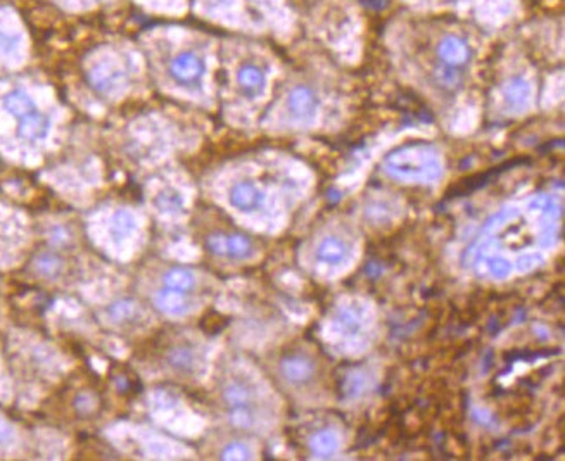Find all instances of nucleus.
<instances>
[{
  "label": "nucleus",
  "mask_w": 565,
  "mask_h": 461,
  "mask_svg": "<svg viewBox=\"0 0 565 461\" xmlns=\"http://www.w3.org/2000/svg\"><path fill=\"white\" fill-rule=\"evenodd\" d=\"M251 451L244 444H230L223 449L222 460H249Z\"/></svg>",
  "instance_id": "nucleus-24"
},
{
  "label": "nucleus",
  "mask_w": 565,
  "mask_h": 461,
  "mask_svg": "<svg viewBox=\"0 0 565 461\" xmlns=\"http://www.w3.org/2000/svg\"><path fill=\"white\" fill-rule=\"evenodd\" d=\"M223 399L232 410L247 406V403L251 401V390L242 382H230L223 390Z\"/></svg>",
  "instance_id": "nucleus-16"
},
{
  "label": "nucleus",
  "mask_w": 565,
  "mask_h": 461,
  "mask_svg": "<svg viewBox=\"0 0 565 461\" xmlns=\"http://www.w3.org/2000/svg\"><path fill=\"white\" fill-rule=\"evenodd\" d=\"M505 102L512 109H522L531 99V87L524 78H514L508 82V85L503 90Z\"/></svg>",
  "instance_id": "nucleus-9"
},
{
  "label": "nucleus",
  "mask_w": 565,
  "mask_h": 461,
  "mask_svg": "<svg viewBox=\"0 0 565 461\" xmlns=\"http://www.w3.org/2000/svg\"><path fill=\"white\" fill-rule=\"evenodd\" d=\"M111 235L114 239H125L135 230V218L128 211H116L111 218Z\"/></svg>",
  "instance_id": "nucleus-17"
},
{
  "label": "nucleus",
  "mask_w": 565,
  "mask_h": 461,
  "mask_svg": "<svg viewBox=\"0 0 565 461\" xmlns=\"http://www.w3.org/2000/svg\"><path fill=\"white\" fill-rule=\"evenodd\" d=\"M120 76H121V73L116 71L114 68H109V66H106V64H100V66H97L92 73H90V82L93 83L96 89L102 90V92H107V90H111L116 87Z\"/></svg>",
  "instance_id": "nucleus-15"
},
{
  "label": "nucleus",
  "mask_w": 565,
  "mask_h": 461,
  "mask_svg": "<svg viewBox=\"0 0 565 461\" xmlns=\"http://www.w3.org/2000/svg\"><path fill=\"white\" fill-rule=\"evenodd\" d=\"M165 285L173 291L187 292L194 289L195 277L190 270L187 268H172L168 273L165 275Z\"/></svg>",
  "instance_id": "nucleus-14"
},
{
  "label": "nucleus",
  "mask_w": 565,
  "mask_h": 461,
  "mask_svg": "<svg viewBox=\"0 0 565 461\" xmlns=\"http://www.w3.org/2000/svg\"><path fill=\"white\" fill-rule=\"evenodd\" d=\"M206 246L211 253L218 254V256H226V235L225 233H213L206 240Z\"/></svg>",
  "instance_id": "nucleus-23"
},
{
  "label": "nucleus",
  "mask_w": 565,
  "mask_h": 461,
  "mask_svg": "<svg viewBox=\"0 0 565 461\" xmlns=\"http://www.w3.org/2000/svg\"><path fill=\"white\" fill-rule=\"evenodd\" d=\"M204 73V64L201 57H197L192 52H183L179 57H175L170 64V75L173 76L177 83L180 85H192L201 80Z\"/></svg>",
  "instance_id": "nucleus-3"
},
{
  "label": "nucleus",
  "mask_w": 565,
  "mask_h": 461,
  "mask_svg": "<svg viewBox=\"0 0 565 461\" xmlns=\"http://www.w3.org/2000/svg\"><path fill=\"white\" fill-rule=\"evenodd\" d=\"M16 47H17L16 35L0 31V52H2V54H10V52H14V48Z\"/></svg>",
  "instance_id": "nucleus-26"
},
{
  "label": "nucleus",
  "mask_w": 565,
  "mask_h": 461,
  "mask_svg": "<svg viewBox=\"0 0 565 461\" xmlns=\"http://www.w3.org/2000/svg\"><path fill=\"white\" fill-rule=\"evenodd\" d=\"M156 306L166 314H183L187 311V299L186 292L173 291V289H165L159 291L154 298Z\"/></svg>",
  "instance_id": "nucleus-8"
},
{
  "label": "nucleus",
  "mask_w": 565,
  "mask_h": 461,
  "mask_svg": "<svg viewBox=\"0 0 565 461\" xmlns=\"http://www.w3.org/2000/svg\"><path fill=\"white\" fill-rule=\"evenodd\" d=\"M346 253L348 247L343 240L337 239V237H327L325 240H322L319 249H316V260L322 261V263L336 264L344 260Z\"/></svg>",
  "instance_id": "nucleus-11"
},
{
  "label": "nucleus",
  "mask_w": 565,
  "mask_h": 461,
  "mask_svg": "<svg viewBox=\"0 0 565 461\" xmlns=\"http://www.w3.org/2000/svg\"><path fill=\"white\" fill-rule=\"evenodd\" d=\"M486 268L494 278H507L512 273V264L501 257H490L486 261Z\"/></svg>",
  "instance_id": "nucleus-22"
},
{
  "label": "nucleus",
  "mask_w": 565,
  "mask_h": 461,
  "mask_svg": "<svg viewBox=\"0 0 565 461\" xmlns=\"http://www.w3.org/2000/svg\"><path fill=\"white\" fill-rule=\"evenodd\" d=\"M339 321H341V325H343L344 330L350 332V334H357L361 327L360 311L355 309V307H351V306L343 307L339 313Z\"/></svg>",
  "instance_id": "nucleus-20"
},
{
  "label": "nucleus",
  "mask_w": 565,
  "mask_h": 461,
  "mask_svg": "<svg viewBox=\"0 0 565 461\" xmlns=\"http://www.w3.org/2000/svg\"><path fill=\"white\" fill-rule=\"evenodd\" d=\"M384 168L393 178L411 183H431L442 173L438 152L427 144L410 145L393 152L387 156Z\"/></svg>",
  "instance_id": "nucleus-1"
},
{
  "label": "nucleus",
  "mask_w": 565,
  "mask_h": 461,
  "mask_svg": "<svg viewBox=\"0 0 565 461\" xmlns=\"http://www.w3.org/2000/svg\"><path fill=\"white\" fill-rule=\"evenodd\" d=\"M287 106L292 116L298 118V120H308L316 109V97L306 87H298L289 93Z\"/></svg>",
  "instance_id": "nucleus-5"
},
{
  "label": "nucleus",
  "mask_w": 565,
  "mask_h": 461,
  "mask_svg": "<svg viewBox=\"0 0 565 461\" xmlns=\"http://www.w3.org/2000/svg\"><path fill=\"white\" fill-rule=\"evenodd\" d=\"M237 80H239L240 89H242L247 96H258L264 87V73L261 71L258 66L253 64L242 66L239 75H237Z\"/></svg>",
  "instance_id": "nucleus-12"
},
{
  "label": "nucleus",
  "mask_w": 565,
  "mask_h": 461,
  "mask_svg": "<svg viewBox=\"0 0 565 461\" xmlns=\"http://www.w3.org/2000/svg\"><path fill=\"white\" fill-rule=\"evenodd\" d=\"M168 363L179 372H190L194 368L195 363V354L192 352V349L186 347H175L172 352L168 354Z\"/></svg>",
  "instance_id": "nucleus-19"
},
{
  "label": "nucleus",
  "mask_w": 565,
  "mask_h": 461,
  "mask_svg": "<svg viewBox=\"0 0 565 461\" xmlns=\"http://www.w3.org/2000/svg\"><path fill=\"white\" fill-rule=\"evenodd\" d=\"M280 373L292 386H303L315 375V363L301 352H292L282 358Z\"/></svg>",
  "instance_id": "nucleus-2"
},
{
  "label": "nucleus",
  "mask_w": 565,
  "mask_h": 461,
  "mask_svg": "<svg viewBox=\"0 0 565 461\" xmlns=\"http://www.w3.org/2000/svg\"><path fill=\"white\" fill-rule=\"evenodd\" d=\"M38 268H40L45 275H54L59 268V260L55 256H51V254L42 256L40 261H38Z\"/></svg>",
  "instance_id": "nucleus-25"
},
{
  "label": "nucleus",
  "mask_w": 565,
  "mask_h": 461,
  "mask_svg": "<svg viewBox=\"0 0 565 461\" xmlns=\"http://www.w3.org/2000/svg\"><path fill=\"white\" fill-rule=\"evenodd\" d=\"M438 54L446 64L449 66H462L469 61V47L463 40L456 37H446L445 40L439 44Z\"/></svg>",
  "instance_id": "nucleus-6"
},
{
  "label": "nucleus",
  "mask_w": 565,
  "mask_h": 461,
  "mask_svg": "<svg viewBox=\"0 0 565 461\" xmlns=\"http://www.w3.org/2000/svg\"><path fill=\"white\" fill-rule=\"evenodd\" d=\"M253 251V244L247 237L233 233V235H226V256L235 257V260H242L247 257Z\"/></svg>",
  "instance_id": "nucleus-18"
},
{
  "label": "nucleus",
  "mask_w": 565,
  "mask_h": 461,
  "mask_svg": "<svg viewBox=\"0 0 565 461\" xmlns=\"http://www.w3.org/2000/svg\"><path fill=\"white\" fill-rule=\"evenodd\" d=\"M7 435H9V431H7V428L3 427L2 424H0V442H2V441H6V439H7Z\"/></svg>",
  "instance_id": "nucleus-27"
},
{
  "label": "nucleus",
  "mask_w": 565,
  "mask_h": 461,
  "mask_svg": "<svg viewBox=\"0 0 565 461\" xmlns=\"http://www.w3.org/2000/svg\"><path fill=\"white\" fill-rule=\"evenodd\" d=\"M156 204H158L159 209L163 211H175L182 206V197L177 190L173 188H166V190L159 192L158 199H156Z\"/></svg>",
  "instance_id": "nucleus-21"
},
{
  "label": "nucleus",
  "mask_w": 565,
  "mask_h": 461,
  "mask_svg": "<svg viewBox=\"0 0 565 461\" xmlns=\"http://www.w3.org/2000/svg\"><path fill=\"white\" fill-rule=\"evenodd\" d=\"M337 446H339V441H337V435L334 434L332 431H322L319 434H315L310 441V448L315 453L316 456H322V458H329L334 453L337 451Z\"/></svg>",
  "instance_id": "nucleus-13"
},
{
  "label": "nucleus",
  "mask_w": 565,
  "mask_h": 461,
  "mask_svg": "<svg viewBox=\"0 0 565 461\" xmlns=\"http://www.w3.org/2000/svg\"><path fill=\"white\" fill-rule=\"evenodd\" d=\"M48 120L40 113H31L26 118H21V123L17 127V135L24 141H40L47 135Z\"/></svg>",
  "instance_id": "nucleus-7"
},
{
  "label": "nucleus",
  "mask_w": 565,
  "mask_h": 461,
  "mask_svg": "<svg viewBox=\"0 0 565 461\" xmlns=\"http://www.w3.org/2000/svg\"><path fill=\"white\" fill-rule=\"evenodd\" d=\"M3 107L7 109V113L19 118V120L37 111L31 97L28 93H24L23 90H12V92L7 93L6 99H3Z\"/></svg>",
  "instance_id": "nucleus-10"
},
{
  "label": "nucleus",
  "mask_w": 565,
  "mask_h": 461,
  "mask_svg": "<svg viewBox=\"0 0 565 461\" xmlns=\"http://www.w3.org/2000/svg\"><path fill=\"white\" fill-rule=\"evenodd\" d=\"M264 201V195L260 188L249 181H242L237 183L235 187L230 190V202L235 206L240 211H254V209L261 208Z\"/></svg>",
  "instance_id": "nucleus-4"
}]
</instances>
